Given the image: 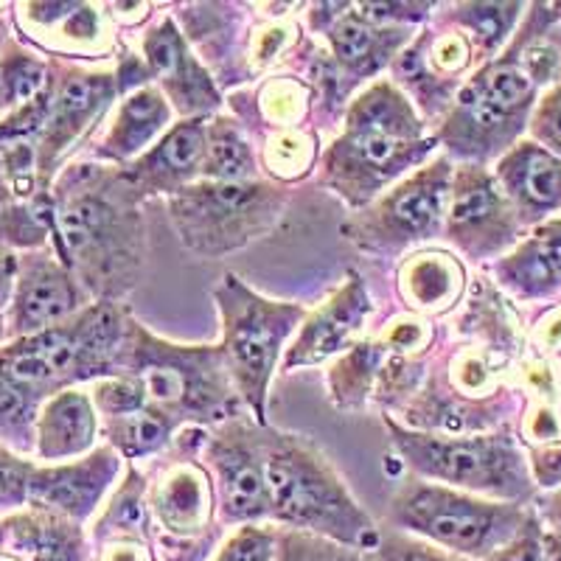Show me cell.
<instances>
[{"instance_id":"cell-1","label":"cell","mask_w":561,"mask_h":561,"mask_svg":"<svg viewBox=\"0 0 561 561\" xmlns=\"http://www.w3.org/2000/svg\"><path fill=\"white\" fill-rule=\"evenodd\" d=\"M438 149L415 104L388 79L365 88L345 110L343 133L320 154V183L351 208H368Z\"/></svg>"},{"instance_id":"cell-2","label":"cell","mask_w":561,"mask_h":561,"mask_svg":"<svg viewBox=\"0 0 561 561\" xmlns=\"http://www.w3.org/2000/svg\"><path fill=\"white\" fill-rule=\"evenodd\" d=\"M264 466L275 523L332 539L354 553L377 548L382 530L312 440L270 433L264 438Z\"/></svg>"},{"instance_id":"cell-3","label":"cell","mask_w":561,"mask_h":561,"mask_svg":"<svg viewBox=\"0 0 561 561\" xmlns=\"http://www.w3.org/2000/svg\"><path fill=\"white\" fill-rule=\"evenodd\" d=\"M70 183L79 194L59 210V237L104 289L124 295L144 270V199L124 172L79 167L70 172Z\"/></svg>"},{"instance_id":"cell-4","label":"cell","mask_w":561,"mask_h":561,"mask_svg":"<svg viewBox=\"0 0 561 561\" xmlns=\"http://www.w3.org/2000/svg\"><path fill=\"white\" fill-rule=\"evenodd\" d=\"M127 368L149 408L185 427H219L239 419V396L222 345H174L144 325H129Z\"/></svg>"},{"instance_id":"cell-5","label":"cell","mask_w":561,"mask_h":561,"mask_svg":"<svg viewBox=\"0 0 561 561\" xmlns=\"http://www.w3.org/2000/svg\"><path fill=\"white\" fill-rule=\"evenodd\" d=\"M214 300L222 318V351L230 377L242 402L255 415V424L264 427L270 382L284 359L287 340L307 318V309L300 304L264 298L233 273L222 275L214 289Z\"/></svg>"},{"instance_id":"cell-6","label":"cell","mask_w":561,"mask_h":561,"mask_svg":"<svg viewBox=\"0 0 561 561\" xmlns=\"http://www.w3.org/2000/svg\"><path fill=\"white\" fill-rule=\"evenodd\" d=\"M388 519L396 530L419 536L469 561H483L497 553L528 523L514 503L483 500L469 491L419 478L396 491Z\"/></svg>"},{"instance_id":"cell-7","label":"cell","mask_w":561,"mask_h":561,"mask_svg":"<svg viewBox=\"0 0 561 561\" xmlns=\"http://www.w3.org/2000/svg\"><path fill=\"white\" fill-rule=\"evenodd\" d=\"M385 430L402 463L419 480L497 500H517L528 491L523 455L508 435L421 433L393 419H385Z\"/></svg>"},{"instance_id":"cell-8","label":"cell","mask_w":561,"mask_h":561,"mask_svg":"<svg viewBox=\"0 0 561 561\" xmlns=\"http://www.w3.org/2000/svg\"><path fill=\"white\" fill-rule=\"evenodd\" d=\"M284 188L264 180H197L169 199L180 242L205 259H222L270 233L284 214Z\"/></svg>"},{"instance_id":"cell-9","label":"cell","mask_w":561,"mask_h":561,"mask_svg":"<svg viewBox=\"0 0 561 561\" xmlns=\"http://www.w3.org/2000/svg\"><path fill=\"white\" fill-rule=\"evenodd\" d=\"M129 325L122 309L99 304L70 329H48L0 354V374L14 385H39L54 379L113 374L129 348Z\"/></svg>"},{"instance_id":"cell-10","label":"cell","mask_w":561,"mask_h":561,"mask_svg":"<svg viewBox=\"0 0 561 561\" xmlns=\"http://www.w3.org/2000/svg\"><path fill=\"white\" fill-rule=\"evenodd\" d=\"M455 163L440 154L390 185L359 217L343 228L359 250L374 255H399L444 233Z\"/></svg>"},{"instance_id":"cell-11","label":"cell","mask_w":561,"mask_h":561,"mask_svg":"<svg viewBox=\"0 0 561 561\" xmlns=\"http://www.w3.org/2000/svg\"><path fill=\"white\" fill-rule=\"evenodd\" d=\"M264 438L242 419L214 427L205 435L203 449L214 491L219 500V519L225 525H262L273 519Z\"/></svg>"},{"instance_id":"cell-12","label":"cell","mask_w":561,"mask_h":561,"mask_svg":"<svg viewBox=\"0 0 561 561\" xmlns=\"http://www.w3.org/2000/svg\"><path fill=\"white\" fill-rule=\"evenodd\" d=\"M514 205L483 167L458 163L453 174L444 239L469 259H489L514 239Z\"/></svg>"},{"instance_id":"cell-13","label":"cell","mask_w":561,"mask_h":561,"mask_svg":"<svg viewBox=\"0 0 561 561\" xmlns=\"http://www.w3.org/2000/svg\"><path fill=\"white\" fill-rule=\"evenodd\" d=\"M214 478L208 466L194 458L174 460L167 466L160 478L149 485V508L158 528L167 530L163 550L169 556L174 548H197L199 553H208V545L203 542V534L214 523Z\"/></svg>"},{"instance_id":"cell-14","label":"cell","mask_w":561,"mask_h":561,"mask_svg":"<svg viewBox=\"0 0 561 561\" xmlns=\"http://www.w3.org/2000/svg\"><path fill=\"white\" fill-rule=\"evenodd\" d=\"M140 51L152 73V82H158L174 113L183 118H208L222 107L217 84L192 54L188 39L183 37L172 14L160 18L154 26L147 28Z\"/></svg>"},{"instance_id":"cell-15","label":"cell","mask_w":561,"mask_h":561,"mask_svg":"<svg viewBox=\"0 0 561 561\" xmlns=\"http://www.w3.org/2000/svg\"><path fill=\"white\" fill-rule=\"evenodd\" d=\"M370 312H374V300L365 280L357 273H348L343 287L323 307L304 318L298 337L284 351L280 370L312 368L332 359L363 329Z\"/></svg>"},{"instance_id":"cell-16","label":"cell","mask_w":561,"mask_h":561,"mask_svg":"<svg viewBox=\"0 0 561 561\" xmlns=\"http://www.w3.org/2000/svg\"><path fill=\"white\" fill-rule=\"evenodd\" d=\"M208 118H180L149 152L124 169L140 199L167 194L169 199L203 180Z\"/></svg>"},{"instance_id":"cell-17","label":"cell","mask_w":561,"mask_h":561,"mask_svg":"<svg viewBox=\"0 0 561 561\" xmlns=\"http://www.w3.org/2000/svg\"><path fill=\"white\" fill-rule=\"evenodd\" d=\"M122 455L110 449H96L93 455L73 466H57L32 474L28 500L45 508H57L68 517H88L96 508L104 491L122 472Z\"/></svg>"},{"instance_id":"cell-18","label":"cell","mask_w":561,"mask_h":561,"mask_svg":"<svg viewBox=\"0 0 561 561\" xmlns=\"http://www.w3.org/2000/svg\"><path fill=\"white\" fill-rule=\"evenodd\" d=\"M323 32L340 70L351 79H368L388 68L393 54L413 37L408 26H377L359 12H337Z\"/></svg>"},{"instance_id":"cell-19","label":"cell","mask_w":561,"mask_h":561,"mask_svg":"<svg viewBox=\"0 0 561 561\" xmlns=\"http://www.w3.org/2000/svg\"><path fill=\"white\" fill-rule=\"evenodd\" d=\"M174 127V107L158 84L127 93L104 138V158L115 163H135Z\"/></svg>"},{"instance_id":"cell-20","label":"cell","mask_w":561,"mask_h":561,"mask_svg":"<svg viewBox=\"0 0 561 561\" xmlns=\"http://www.w3.org/2000/svg\"><path fill=\"white\" fill-rule=\"evenodd\" d=\"M497 185L519 210V217H534L561 203V160L536 144H519L497 163Z\"/></svg>"},{"instance_id":"cell-21","label":"cell","mask_w":561,"mask_h":561,"mask_svg":"<svg viewBox=\"0 0 561 561\" xmlns=\"http://www.w3.org/2000/svg\"><path fill=\"white\" fill-rule=\"evenodd\" d=\"M466 287L463 264L444 250L410 253L399 267V293L421 314H444L458 307Z\"/></svg>"},{"instance_id":"cell-22","label":"cell","mask_w":561,"mask_h":561,"mask_svg":"<svg viewBox=\"0 0 561 561\" xmlns=\"http://www.w3.org/2000/svg\"><path fill=\"white\" fill-rule=\"evenodd\" d=\"M118 93V79L107 73H82L65 82L59 90L57 102H51L48 113V147L62 149L77 138L82 129L90 127L93 118H99L110 99Z\"/></svg>"},{"instance_id":"cell-23","label":"cell","mask_w":561,"mask_h":561,"mask_svg":"<svg viewBox=\"0 0 561 561\" xmlns=\"http://www.w3.org/2000/svg\"><path fill=\"white\" fill-rule=\"evenodd\" d=\"M99 421L93 402L84 393H59L39 421V453L45 458H70L93 447Z\"/></svg>"},{"instance_id":"cell-24","label":"cell","mask_w":561,"mask_h":561,"mask_svg":"<svg viewBox=\"0 0 561 561\" xmlns=\"http://www.w3.org/2000/svg\"><path fill=\"white\" fill-rule=\"evenodd\" d=\"M497 278L519 295L545 293L561 284V225H548L525 248L497 264Z\"/></svg>"},{"instance_id":"cell-25","label":"cell","mask_w":561,"mask_h":561,"mask_svg":"<svg viewBox=\"0 0 561 561\" xmlns=\"http://www.w3.org/2000/svg\"><path fill=\"white\" fill-rule=\"evenodd\" d=\"M203 180L217 183H244L255 180V152L244 138L239 124L228 115L208 118L205 129V163Z\"/></svg>"},{"instance_id":"cell-26","label":"cell","mask_w":561,"mask_h":561,"mask_svg":"<svg viewBox=\"0 0 561 561\" xmlns=\"http://www.w3.org/2000/svg\"><path fill=\"white\" fill-rule=\"evenodd\" d=\"M178 421L158 408H140L135 413L110 419V447L127 460L149 458L169 447V440L178 433Z\"/></svg>"},{"instance_id":"cell-27","label":"cell","mask_w":561,"mask_h":561,"mask_svg":"<svg viewBox=\"0 0 561 561\" xmlns=\"http://www.w3.org/2000/svg\"><path fill=\"white\" fill-rule=\"evenodd\" d=\"M466 84L478 90L480 96H485L489 102L497 104V107L517 115L528 113L536 90V79L530 77L523 59L514 57H500L494 62L483 65Z\"/></svg>"},{"instance_id":"cell-28","label":"cell","mask_w":561,"mask_h":561,"mask_svg":"<svg viewBox=\"0 0 561 561\" xmlns=\"http://www.w3.org/2000/svg\"><path fill=\"white\" fill-rule=\"evenodd\" d=\"M77 309V289L59 270H39L20 293V323L39 329Z\"/></svg>"},{"instance_id":"cell-29","label":"cell","mask_w":561,"mask_h":561,"mask_svg":"<svg viewBox=\"0 0 561 561\" xmlns=\"http://www.w3.org/2000/svg\"><path fill=\"white\" fill-rule=\"evenodd\" d=\"M149 483L138 469H129L127 483L115 494L110 508L104 511L102 530L113 539H140L149 542L152 536V508H149Z\"/></svg>"},{"instance_id":"cell-30","label":"cell","mask_w":561,"mask_h":561,"mask_svg":"<svg viewBox=\"0 0 561 561\" xmlns=\"http://www.w3.org/2000/svg\"><path fill=\"white\" fill-rule=\"evenodd\" d=\"M519 9H523L519 3H458L453 7L449 20L480 51L494 54L517 23Z\"/></svg>"},{"instance_id":"cell-31","label":"cell","mask_w":561,"mask_h":561,"mask_svg":"<svg viewBox=\"0 0 561 561\" xmlns=\"http://www.w3.org/2000/svg\"><path fill=\"white\" fill-rule=\"evenodd\" d=\"M264 167L280 183L307 178L318 163V140L307 129H275L264 147Z\"/></svg>"},{"instance_id":"cell-32","label":"cell","mask_w":561,"mask_h":561,"mask_svg":"<svg viewBox=\"0 0 561 561\" xmlns=\"http://www.w3.org/2000/svg\"><path fill=\"white\" fill-rule=\"evenodd\" d=\"M309 99H312V93L298 79H270L259 90V110L275 129H295L307 115Z\"/></svg>"},{"instance_id":"cell-33","label":"cell","mask_w":561,"mask_h":561,"mask_svg":"<svg viewBox=\"0 0 561 561\" xmlns=\"http://www.w3.org/2000/svg\"><path fill=\"white\" fill-rule=\"evenodd\" d=\"M32 18L45 26H59L65 37L77 39V43L96 45L107 34L102 12L88 3H34Z\"/></svg>"},{"instance_id":"cell-34","label":"cell","mask_w":561,"mask_h":561,"mask_svg":"<svg viewBox=\"0 0 561 561\" xmlns=\"http://www.w3.org/2000/svg\"><path fill=\"white\" fill-rule=\"evenodd\" d=\"M377 345L374 343H357L351 345V351L343 357V363L334 365L332 370V393L337 399L340 408H351L368 393L370 377L377 370Z\"/></svg>"},{"instance_id":"cell-35","label":"cell","mask_w":561,"mask_h":561,"mask_svg":"<svg viewBox=\"0 0 561 561\" xmlns=\"http://www.w3.org/2000/svg\"><path fill=\"white\" fill-rule=\"evenodd\" d=\"M419 59L433 77V82H447V79L460 77L472 65V39L466 37L460 28H447L435 37L430 34V48L419 54Z\"/></svg>"},{"instance_id":"cell-36","label":"cell","mask_w":561,"mask_h":561,"mask_svg":"<svg viewBox=\"0 0 561 561\" xmlns=\"http://www.w3.org/2000/svg\"><path fill=\"white\" fill-rule=\"evenodd\" d=\"M368 561H469L463 556H455L444 548L424 542L419 536L404 534V530L388 528L379 534L377 548L365 553Z\"/></svg>"},{"instance_id":"cell-37","label":"cell","mask_w":561,"mask_h":561,"mask_svg":"<svg viewBox=\"0 0 561 561\" xmlns=\"http://www.w3.org/2000/svg\"><path fill=\"white\" fill-rule=\"evenodd\" d=\"M275 561H354V550L307 534V530L278 528V553Z\"/></svg>"},{"instance_id":"cell-38","label":"cell","mask_w":561,"mask_h":561,"mask_svg":"<svg viewBox=\"0 0 561 561\" xmlns=\"http://www.w3.org/2000/svg\"><path fill=\"white\" fill-rule=\"evenodd\" d=\"M23 542L32 550L34 561H82L79 534L62 530V525H26Z\"/></svg>"},{"instance_id":"cell-39","label":"cell","mask_w":561,"mask_h":561,"mask_svg":"<svg viewBox=\"0 0 561 561\" xmlns=\"http://www.w3.org/2000/svg\"><path fill=\"white\" fill-rule=\"evenodd\" d=\"M278 553V528L267 525H242L219 548L214 561H275Z\"/></svg>"},{"instance_id":"cell-40","label":"cell","mask_w":561,"mask_h":561,"mask_svg":"<svg viewBox=\"0 0 561 561\" xmlns=\"http://www.w3.org/2000/svg\"><path fill=\"white\" fill-rule=\"evenodd\" d=\"M96 408L107 419H115V415H127L147 408V396L135 379H107L96 388Z\"/></svg>"},{"instance_id":"cell-41","label":"cell","mask_w":561,"mask_h":561,"mask_svg":"<svg viewBox=\"0 0 561 561\" xmlns=\"http://www.w3.org/2000/svg\"><path fill=\"white\" fill-rule=\"evenodd\" d=\"M483 561H545V545H542V530L536 528V523H525V528L519 530L508 545L491 553Z\"/></svg>"},{"instance_id":"cell-42","label":"cell","mask_w":561,"mask_h":561,"mask_svg":"<svg viewBox=\"0 0 561 561\" xmlns=\"http://www.w3.org/2000/svg\"><path fill=\"white\" fill-rule=\"evenodd\" d=\"M9 93H12V102H28V99L43 96L45 88V68L43 65L32 62V59H20L12 68L7 70Z\"/></svg>"},{"instance_id":"cell-43","label":"cell","mask_w":561,"mask_h":561,"mask_svg":"<svg viewBox=\"0 0 561 561\" xmlns=\"http://www.w3.org/2000/svg\"><path fill=\"white\" fill-rule=\"evenodd\" d=\"M534 135L561 152V84L539 102L534 113Z\"/></svg>"},{"instance_id":"cell-44","label":"cell","mask_w":561,"mask_h":561,"mask_svg":"<svg viewBox=\"0 0 561 561\" xmlns=\"http://www.w3.org/2000/svg\"><path fill=\"white\" fill-rule=\"evenodd\" d=\"M28 483L32 474L26 472V466H20L9 455H0V503H18L28 497Z\"/></svg>"},{"instance_id":"cell-45","label":"cell","mask_w":561,"mask_h":561,"mask_svg":"<svg viewBox=\"0 0 561 561\" xmlns=\"http://www.w3.org/2000/svg\"><path fill=\"white\" fill-rule=\"evenodd\" d=\"M427 340L430 334L421 320H399V323H393L390 332H385V348L415 351V348H424Z\"/></svg>"},{"instance_id":"cell-46","label":"cell","mask_w":561,"mask_h":561,"mask_svg":"<svg viewBox=\"0 0 561 561\" xmlns=\"http://www.w3.org/2000/svg\"><path fill=\"white\" fill-rule=\"evenodd\" d=\"M289 34H295L293 26H267V28H262V32L255 34V39H253V57H250V59H255L259 65L275 59L280 51H284V48H287Z\"/></svg>"},{"instance_id":"cell-47","label":"cell","mask_w":561,"mask_h":561,"mask_svg":"<svg viewBox=\"0 0 561 561\" xmlns=\"http://www.w3.org/2000/svg\"><path fill=\"white\" fill-rule=\"evenodd\" d=\"M102 561H158V556L149 550V542L140 539H113L102 553Z\"/></svg>"},{"instance_id":"cell-48","label":"cell","mask_w":561,"mask_h":561,"mask_svg":"<svg viewBox=\"0 0 561 561\" xmlns=\"http://www.w3.org/2000/svg\"><path fill=\"white\" fill-rule=\"evenodd\" d=\"M542 545H545V561H561V530L542 534Z\"/></svg>"},{"instance_id":"cell-49","label":"cell","mask_w":561,"mask_h":561,"mask_svg":"<svg viewBox=\"0 0 561 561\" xmlns=\"http://www.w3.org/2000/svg\"><path fill=\"white\" fill-rule=\"evenodd\" d=\"M12 102V93H9V82H7V70L0 68V107H7Z\"/></svg>"},{"instance_id":"cell-50","label":"cell","mask_w":561,"mask_h":561,"mask_svg":"<svg viewBox=\"0 0 561 561\" xmlns=\"http://www.w3.org/2000/svg\"><path fill=\"white\" fill-rule=\"evenodd\" d=\"M9 278H12V262H0V295L7 293Z\"/></svg>"},{"instance_id":"cell-51","label":"cell","mask_w":561,"mask_h":561,"mask_svg":"<svg viewBox=\"0 0 561 561\" xmlns=\"http://www.w3.org/2000/svg\"><path fill=\"white\" fill-rule=\"evenodd\" d=\"M550 519H553V523L559 525V530H561V494L553 500V505H550Z\"/></svg>"},{"instance_id":"cell-52","label":"cell","mask_w":561,"mask_h":561,"mask_svg":"<svg viewBox=\"0 0 561 561\" xmlns=\"http://www.w3.org/2000/svg\"><path fill=\"white\" fill-rule=\"evenodd\" d=\"M354 561H368V559H365V553H363V556H359V553H354Z\"/></svg>"},{"instance_id":"cell-53","label":"cell","mask_w":561,"mask_h":561,"mask_svg":"<svg viewBox=\"0 0 561 561\" xmlns=\"http://www.w3.org/2000/svg\"><path fill=\"white\" fill-rule=\"evenodd\" d=\"M561 325V323H559ZM550 337H553V340H559L561 337V332H556V334H550Z\"/></svg>"},{"instance_id":"cell-54","label":"cell","mask_w":561,"mask_h":561,"mask_svg":"<svg viewBox=\"0 0 561 561\" xmlns=\"http://www.w3.org/2000/svg\"><path fill=\"white\" fill-rule=\"evenodd\" d=\"M0 561H18V559H0Z\"/></svg>"}]
</instances>
